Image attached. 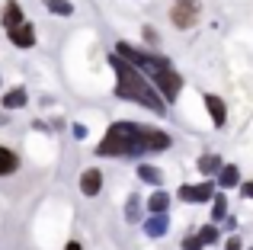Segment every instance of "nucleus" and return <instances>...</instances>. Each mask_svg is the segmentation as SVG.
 I'll return each instance as SVG.
<instances>
[{
    "label": "nucleus",
    "instance_id": "obj_12",
    "mask_svg": "<svg viewBox=\"0 0 253 250\" xmlns=\"http://www.w3.org/2000/svg\"><path fill=\"white\" fill-rule=\"evenodd\" d=\"M26 103H29V93H26V87H13L10 93H3V100H0V106L10 113V109H23Z\"/></svg>",
    "mask_w": 253,
    "mask_h": 250
},
{
    "label": "nucleus",
    "instance_id": "obj_11",
    "mask_svg": "<svg viewBox=\"0 0 253 250\" xmlns=\"http://www.w3.org/2000/svg\"><path fill=\"white\" fill-rule=\"evenodd\" d=\"M0 23H3V29H13V26L26 23V16H23V6H19L16 0H6V3H3V16H0Z\"/></svg>",
    "mask_w": 253,
    "mask_h": 250
},
{
    "label": "nucleus",
    "instance_id": "obj_6",
    "mask_svg": "<svg viewBox=\"0 0 253 250\" xmlns=\"http://www.w3.org/2000/svg\"><path fill=\"white\" fill-rule=\"evenodd\" d=\"M176 196H179L183 202L199 206V202H209L211 196H215V183H211V180H205V183H183Z\"/></svg>",
    "mask_w": 253,
    "mask_h": 250
},
{
    "label": "nucleus",
    "instance_id": "obj_29",
    "mask_svg": "<svg viewBox=\"0 0 253 250\" xmlns=\"http://www.w3.org/2000/svg\"><path fill=\"white\" fill-rule=\"evenodd\" d=\"M0 83H3V77H0Z\"/></svg>",
    "mask_w": 253,
    "mask_h": 250
},
{
    "label": "nucleus",
    "instance_id": "obj_14",
    "mask_svg": "<svg viewBox=\"0 0 253 250\" xmlns=\"http://www.w3.org/2000/svg\"><path fill=\"white\" fill-rule=\"evenodd\" d=\"M196 167H199V173H202V176H215L218 170L224 167V161H221L218 154H202V157L196 161Z\"/></svg>",
    "mask_w": 253,
    "mask_h": 250
},
{
    "label": "nucleus",
    "instance_id": "obj_5",
    "mask_svg": "<svg viewBox=\"0 0 253 250\" xmlns=\"http://www.w3.org/2000/svg\"><path fill=\"white\" fill-rule=\"evenodd\" d=\"M151 77H154V87L161 90V96L167 103H173L179 96V90H183V77H179V71H173V64H167V68H157Z\"/></svg>",
    "mask_w": 253,
    "mask_h": 250
},
{
    "label": "nucleus",
    "instance_id": "obj_18",
    "mask_svg": "<svg viewBox=\"0 0 253 250\" xmlns=\"http://www.w3.org/2000/svg\"><path fill=\"white\" fill-rule=\"evenodd\" d=\"M138 180H141V183H148V186H161V183H164V173H161V170H157V167H151V164H141V167H138Z\"/></svg>",
    "mask_w": 253,
    "mask_h": 250
},
{
    "label": "nucleus",
    "instance_id": "obj_26",
    "mask_svg": "<svg viewBox=\"0 0 253 250\" xmlns=\"http://www.w3.org/2000/svg\"><path fill=\"white\" fill-rule=\"evenodd\" d=\"M241 196H244V199H253V180L241 183Z\"/></svg>",
    "mask_w": 253,
    "mask_h": 250
},
{
    "label": "nucleus",
    "instance_id": "obj_9",
    "mask_svg": "<svg viewBox=\"0 0 253 250\" xmlns=\"http://www.w3.org/2000/svg\"><path fill=\"white\" fill-rule=\"evenodd\" d=\"M99 189H103V170L86 167L81 173V193L86 196V199H93V196H99Z\"/></svg>",
    "mask_w": 253,
    "mask_h": 250
},
{
    "label": "nucleus",
    "instance_id": "obj_28",
    "mask_svg": "<svg viewBox=\"0 0 253 250\" xmlns=\"http://www.w3.org/2000/svg\"><path fill=\"white\" fill-rule=\"evenodd\" d=\"M64 250H84V247H81V241H68V247H64Z\"/></svg>",
    "mask_w": 253,
    "mask_h": 250
},
{
    "label": "nucleus",
    "instance_id": "obj_23",
    "mask_svg": "<svg viewBox=\"0 0 253 250\" xmlns=\"http://www.w3.org/2000/svg\"><path fill=\"white\" fill-rule=\"evenodd\" d=\"M141 36H144V42H151V45H157V42H161V36H157V29H154V26H144V29H141Z\"/></svg>",
    "mask_w": 253,
    "mask_h": 250
},
{
    "label": "nucleus",
    "instance_id": "obj_25",
    "mask_svg": "<svg viewBox=\"0 0 253 250\" xmlns=\"http://www.w3.org/2000/svg\"><path fill=\"white\" fill-rule=\"evenodd\" d=\"M71 135H74L77 141H81V138H86V125H81V122H74V125H71Z\"/></svg>",
    "mask_w": 253,
    "mask_h": 250
},
{
    "label": "nucleus",
    "instance_id": "obj_16",
    "mask_svg": "<svg viewBox=\"0 0 253 250\" xmlns=\"http://www.w3.org/2000/svg\"><path fill=\"white\" fill-rule=\"evenodd\" d=\"M167 208H170V193H164V189L157 186L154 193L148 196V212L154 215V212H167Z\"/></svg>",
    "mask_w": 253,
    "mask_h": 250
},
{
    "label": "nucleus",
    "instance_id": "obj_20",
    "mask_svg": "<svg viewBox=\"0 0 253 250\" xmlns=\"http://www.w3.org/2000/svg\"><path fill=\"white\" fill-rule=\"evenodd\" d=\"M228 218V196L215 193L211 196V221H224Z\"/></svg>",
    "mask_w": 253,
    "mask_h": 250
},
{
    "label": "nucleus",
    "instance_id": "obj_19",
    "mask_svg": "<svg viewBox=\"0 0 253 250\" xmlns=\"http://www.w3.org/2000/svg\"><path fill=\"white\" fill-rule=\"evenodd\" d=\"M125 221H128V225H138V221H141V196L128 193V202H125Z\"/></svg>",
    "mask_w": 253,
    "mask_h": 250
},
{
    "label": "nucleus",
    "instance_id": "obj_17",
    "mask_svg": "<svg viewBox=\"0 0 253 250\" xmlns=\"http://www.w3.org/2000/svg\"><path fill=\"white\" fill-rule=\"evenodd\" d=\"M42 6L51 13V16H74V3L71 0H42Z\"/></svg>",
    "mask_w": 253,
    "mask_h": 250
},
{
    "label": "nucleus",
    "instance_id": "obj_24",
    "mask_svg": "<svg viewBox=\"0 0 253 250\" xmlns=\"http://www.w3.org/2000/svg\"><path fill=\"white\" fill-rule=\"evenodd\" d=\"M224 250H244V244H241V238H237V234H231V238L224 241Z\"/></svg>",
    "mask_w": 253,
    "mask_h": 250
},
{
    "label": "nucleus",
    "instance_id": "obj_2",
    "mask_svg": "<svg viewBox=\"0 0 253 250\" xmlns=\"http://www.w3.org/2000/svg\"><path fill=\"white\" fill-rule=\"evenodd\" d=\"M109 64L116 71V96L125 103H138V106L151 109L154 116H167V100L161 96V90L141 74L131 61H125L119 51L109 55Z\"/></svg>",
    "mask_w": 253,
    "mask_h": 250
},
{
    "label": "nucleus",
    "instance_id": "obj_13",
    "mask_svg": "<svg viewBox=\"0 0 253 250\" xmlns=\"http://www.w3.org/2000/svg\"><path fill=\"white\" fill-rule=\"evenodd\" d=\"M241 170L234 167V164H224L221 170H218V186L221 189H234V186H241Z\"/></svg>",
    "mask_w": 253,
    "mask_h": 250
},
{
    "label": "nucleus",
    "instance_id": "obj_7",
    "mask_svg": "<svg viewBox=\"0 0 253 250\" xmlns=\"http://www.w3.org/2000/svg\"><path fill=\"white\" fill-rule=\"evenodd\" d=\"M202 100H205V109H209V116H211V125H215V128H224V125H228V106H224V100L218 93H202Z\"/></svg>",
    "mask_w": 253,
    "mask_h": 250
},
{
    "label": "nucleus",
    "instance_id": "obj_4",
    "mask_svg": "<svg viewBox=\"0 0 253 250\" xmlns=\"http://www.w3.org/2000/svg\"><path fill=\"white\" fill-rule=\"evenodd\" d=\"M202 19V3L199 0H173L170 6V23L176 29H192Z\"/></svg>",
    "mask_w": 253,
    "mask_h": 250
},
{
    "label": "nucleus",
    "instance_id": "obj_27",
    "mask_svg": "<svg viewBox=\"0 0 253 250\" xmlns=\"http://www.w3.org/2000/svg\"><path fill=\"white\" fill-rule=\"evenodd\" d=\"M224 228H228V231H231V234H234V231H237V221H234V215H231V218H224Z\"/></svg>",
    "mask_w": 253,
    "mask_h": 250
},
{
    "label": "nucleus",
    "instance_id": "obj_22",
    "mask_svg": "<svg viewBox=\"0 0 253 250\" xmlns=\"http://www.w3.org/2000/svg\"><path fill=\"white\" fill-rule=\"evenodd\" d=\"M183 250H205V241L199 238V234H189V238L183 241Z\"/></svg>",
    "mask_w": 253,
    "mask_h": 250
},
{
    "label": "nucleus",
    "instance_id": "obj_1",
    "mask_svg": "<svg viewBox=\"0 0 253 250\" xmlns=\"http://www.w3.org/2000/svg\"><path fill=\"white\" fill-rule=\"evenodd\" d=\"M173 138L161 128H144L138 122H112L103 141L96 144L99 157H141V154H161L170 151Z\"/></svg>",
    "mask_w": 253,
    "mask_h": 250
},
{
    "label": "nucleus",
    "instance_id": "obj_10",
    "mask_svg": "<svg viewBox=\"0 0 253 250\" xmlns=\"http://www.w3.org/2000/svg\"><path fill=\"white\" fill-rule=\"evenodd\" d=\"M167 231H170V215H167V212H154L148 221H144V234H148L151 241L164 238Z\"/></svg>",
    "mask_w": 253,
    "mask_h": 250
},
{
    "label": "nucleus",
    "instance_id": "obj_8",
    "mask_svg": "<svg viewBox=\"0 0 253 250\" xmlns=\"http://www.w3.org/2000/svg\"><path fill=\"white\" fill-rule=\"evenodd\" d=\"M6 39H10L16 48H32V45H36V26L19 23V26H13V29H6Z\"/></svg>",
    "mask_w": 253,
    "mask_h": 250
},
{
    "label": "nucleus",
    "instance_id": "obj_3",
    "mask_svg": "<svg viewBox=\"0 0 253 250\" xmlns=\"http://www.w3.org/2000/svg\"><path fill=\"white\" fill-rule=\"evenodd\" d=\"M116 51L125 58V61L135 64L138 71H144V74H154L157 68H167L170 64V58L154 55V51H144V48H135V45H128V42H116Z\"/></svg>",
    "mask_w": 253,
    "mask_h": 250
},
{
    "label": "nucleus",
    "instance_id": "obj_15",
    "mask_svg": "<svg viewBox=\"0 0 253 250\" xmlns=\"http://www.w3.org/2000/svg\"><path fill=\"white\" fill-rule=\"evenodd\" d=\"M19 170V157L13 154L10 148H3V144H0V176H13Z\"/></svg>",
    "mask_w": 253,
    "mask_h": 250
},
{
    "label": "nucleus",
    "instance_id": "obj_30",
    "mask_svg": "<svg viewBox=\"0 0 253 250\" xmlns=\"http://www.w3.org/2000/svg\"><path fill=\"white\" fill-rule=\"evenodd\" d=\"M247 250H253V247H247Z\"/></svg>",
    "mask_w": 253,
    "mask_h": 250
},
{
    "label": "nucleus",
    "instance_id": "obj_21",
    "mask_svg": "<svg viewBox=\"0 0 253 250\" xmlns=\"http://www.w3.org/2000/svg\"><path fill=\"white\" fill-rule=\"evenodd\" d=\"M199 238H202L205 244H218V228H215V225H205V228H199Z\"/></svg>",
    "mask_w": 253,
    "mask_h": 250
}]
</instances>
